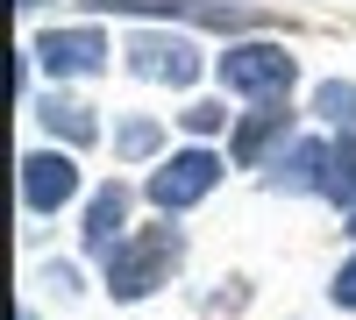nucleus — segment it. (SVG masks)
<instances>
[{
    "label": "nucleus",
    "instance_id": "nucleus-1",
    "mask_svg": "<svg viewBox=\"0 0 356 320\" xmlns=\"http://www.w3.org/2000/svg\"><path fill=\"white\" fill-rule=\"evenodd\" d=\"M178 256H186V235H178L171 221H157V228H136V235L107 256V299H122V306H136V299H150V292H164L171 285V271H178Z\"/></svg>",
    "mask_w": 356,
    "mask_h": 320
},
{
    "label": "nucleus",
    "instance_id": "nucleus-2",
    "mask_svg": "<svg viewBox=\"0 0 356 320\" xmlns=\"http://www.w3.org/2000/svg\"><path fill=\"white\" fill-rule=\"evenodd\" d=\"M214 185H221V157L207 150V142H193V150H171L150 178H143V192H150L157 214H186V207H200Z\"/></svg>",
    "mask_w": 356,
    "mask_h": 320
},
{
    "label": "nucleus",
    "instance_id": "nucleus-3",
    "mask_svg": "<svg viewBox=\"0 0 356 320\" xmlns=\"http://www.w3.org/2000/svg\"><path fill=\"white\" fill-rule=\"evenodd\" d=\"M292 50L285 43H235L221 50V85L228 93H250V100H285V85H292Z\"/></svg>",
    "mask_w": 356,
    "mask_h": 320
},
{
    "label": "nucleus",
    "instance_id": "nucleus-4",
    "mask_svg": "<svg viewBox=\"0 0 356 320\" xmlns=\"http://www.w3.org/2000/svg\"><path fill=\"white\" fill-rule=\"evenodd\" d=\"M93 15H171V22H207V28H257V8H235V0H86V22Z\"/></svg>",
    "mask_w": 356,
    "mask_h": 320
},
{
    "label": "nucleus",
    "instance_id": "nucleus-5",
    "mask_svg": "<svg viewBox=\"0 0 356 320\" xmlns=\"http://www.w3.org/2000/svg\"><path fill=\"white\" fill-rule=\"evenodd\" d=\"M29 57H36L50 78H93L107 65V36H100L93 22H79V28H36Z\"/></svg>",
    "mask_w": 356,
    "mask_h": 320
},
{
    "label": "nucleus",
    "instance_id": "nucleus-6",
    "mask_svg": "<svg viewBox=\"0 0 356 320\" xmlns=\"http://www.w3.org/2000/svg\"><path fill=\"white\" fill-rule=\"evenodd\" d=\"M328 164H335V142L300 135V142H285L257 178H264V192H328Z\"/></svg>",
    "mask_w": 356,
    "mask_h": 320
},
{
    "label": "nucleus",
    "instance_id": "nucleus-7",
    "mask_svg": "<svg viewBox=\"0 0 356 320\" xmlns=\"http://www.w3.org/2000/svg\"><path fill=\"white\" fill-rule=\"evenodd\" d=\"M129 71L150 78V85H193L200 78V43L193 36H136L129 43Z\"/></svg>",
    "mask_w": 356,
    "mask_h": 320
},
{
    "label": "nucleus",
    "instance_id": "nucleus-8",
    "mask_svg": "<svg viewBox=\"0 0 356 320\" xmlns=\"http://www.w3.org/2000/svg\"><path fill=\"white\" fill-rule=\"evenodd\" d=\"M72 192H79V164L65 150H29L22 157V207L36 214V221H50Z\"/></svg>",
    "mask_w": 356,
    "mask_h": 320
},
{
    "label": "nucleus",
    "instance_id": "nucleus-9",
    "mask_svg": "<svg viewBox=\"0 0 356 320\" xmlns=\"http://www.w3.org/2000/svg\"><path fill=\"white\" fill-rule=\"evenodd\" d=\"M285 135H292V107L285 100H257L243 121H235V142H228V157L243 164V171H264L278 150H285Z\"/></svg>",
    "mask_w": 356,
    "mask_h": 320
},
{
    "label": "nucleus",
    "instance_id": "nucleus-10",
    "mask_svg": "<svg viewBox=\"0 0 356 320\" xmlns=\"http://www.w3.org/2000/svg\"><path fill=\"white\" fill-rule=\"evenodd\" d=\"M122 221H129V185H100V192H93V207H86V221H79V249L107 264V256L129 242V235H122Z\"/></svg>",
    "mask_w": 356,
    "mask_h": 320
},
{
    "label": "nucleus",
    "instance_id": "nucleus-11",
    "mask_svg": "<svg viewBox=\"0 0 356 320\" xmlns=\"http://www.w3.org/2000/svg\"><path fill=\"white\" fill-rule=\"evenodd\" d=\"M36 121H43L57 142H79V150L100 135V114L86 107V100H72V93H43V100H36Z\"/></svg>",
    "mask_w": 356,
    "mask_h": 320
},
{
    "label": "nucleus",
    "instance_id": "nucleus-12",
    "mask_svg": "<svg viewBox=\"0 0 356 320\" xmlns=\"http://www.w3.org/2000/svg\"><path fill=\"white\" fill-rule=\"evenodd\" d=\"M314 114L349 135V128H356V78H321V85H314Z\"/></svg>",
    "mask_w": 356,
    "mask_h": 320
},
{
    "label": "nucleus",
    "instance_id": "nucleus-13",
    "mask_svg": "<svg viewBox=\"0 0 356 320\" xmlns=\"http://www.w3.org/2000/svg\"><path fill=\"white\" fill-rule=\"evenodd\" d=\"M321 199H335V207L356 199V128L335 135V164H328V192H321Z\"/></svg>",
    "mask_w": 356,
    "mask_h": 320
},
{
    "label": "nucleus",
    "instance_id": "nucleus-14",
    "mask_svg": "<svg viewBox=\"0 0 356 320\" xmlns=\"http://www.w3.org/2000/svg\"><path fill=\"white\" fill-rule=\"evenodd\" d=\"M114 142H122V157H129V164H143V157H157V150H164V128H157V121H122V135H114Z\"/></svg>",
    "mask_w": 356,
    "mask_h": 320
},
{
    "label": "nucleus",
    "instance_id": "nucleus-15",
    "mask_svg": "<svg viewBox=\"0 0 356 320\" xmlns=\"http://www.w3.org/2000/svg\"><path fill=\"white\" fill-rule=\"evenodd\" d=\"M178 121H186V135H221V128H228V107H221V100H193Z\"/></svg>",
    "mask_w": 356,
    "mask_h": 320
},
{
    "label": "nucleus",
    "instance_id": "nucleus-16",
    "mask_svg": "<svg viewBox=\"0 0 356 320\" xmlns=\"http://www.w3.org/2000/svg\"><path fill=\"white\" fill-rule=\"evenodd\" d=\"M328 299H335L342 313H356V256H349V264L335 271V285H328Z\"/></svg>",
    "mask_w": 356,
    "mask_h": 320
},
{
    "label": "nucleus",
    "instance_id": "nucleus-17",
    "mask_svg": "<svg viewBox=\"0 0 356 320\" xmlns=\"http://www.w3.org/2000/svg\"><path fill=\"white\" fill-rule=\"evenodd\" d=\"M342 235H356V199H349V207H342Z\"/></svg>",
    "mask_w": 356,
    "mask_h": 320
}]
</instances>
